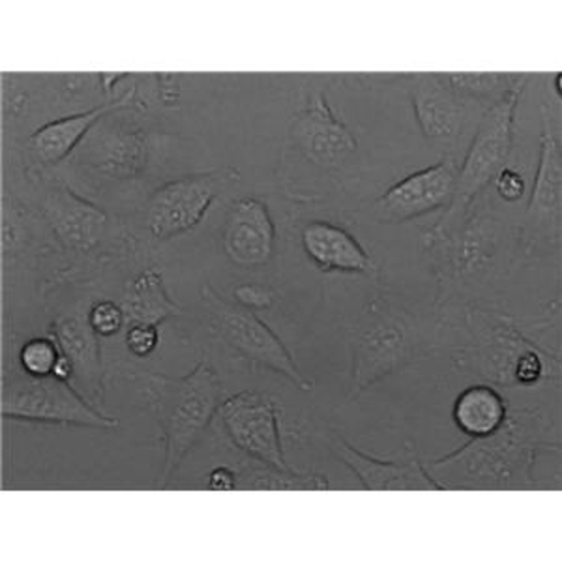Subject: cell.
I'll use <instances>...</instances> for the list:
<instances>
[{"instance_id": "obj_7", "label": "cell", "mask_w": 562, "mask_h": 562, "mask_svg": "<svg viewBox=\"0 0 562 562\" xmlns=\"http://www.w3.org/2000/svg\"><path fill=\"white\" fill-rule=\"evenodd\" d=\"M201 302L205 307L212 333L229 347L237 357L248 360L254 368H267L289 379L302 392H312L315 383L302 373L293 355L278 334L256 312L225 301L211 283L201 288Z\"/></svg>"}, {"instance_id": "obj_5", "label": "cell", "mask_w": 562, "mask_h": 562, "mask_svg": "<svg viewBox=\"0 0 562 562\" xmlns=\"http://www.w3.org/2000/svg\"><path fill=\"white\" fill-rule=\"evenodd\" d=\"M530 76L525 77L506 94L487 105L480 116L476 134L467 150L463 166L458 175V186L452 205L442 214L439 225H452L465 216L467 211L486 192L487 186L493 184L498 171L508 166L512 143H514V124L516 109L524 94L525 85Z\"/></svg>"}, {"instance_id": "obj_22", "label": "cell", "mask_w": 562, "mask_h": 562, "mask_svg": "<svg viewBox=\"0 0 562 562\" xmlns=\"http://www.w3.org/2000/svg\"><path fill=\"white\" fill-rule=\"evenodd\" d=\"M121 306L128 325H160L182 315V306L169 296L164 272L156 267L143 270L126 283Z\"/></svg>"}, {"instance_id": "obj_9", "label": "cell", "mask_w": 562, "mask_h": 562, "mask_svg": "<svg viewBox=\"0 0 562 562\" xmlns=\"http://www.w3.org/2000/svg\"><path fill=\"white\" fill-rule=\"evenodd\" d=\"M2 416L8 420L44 422L58 426L111 431L121 426L115 416L87 402L71 383L13 373L2 386Z\"/></svg>"}, {"instance_id": "obj_6", "label": "cell", "mask_w": 562, "mask_h": 562, "mask_svg": "<svg viewBox=\"0 0 562 562\" xmlns=\"http://www.w3.org/2000/svg\"><path fill=\"white\" fill-rule=\"evenodd\" d=\"M420 349V333L407 312L389 304L371 306L352 336L351 392L347 402L415 362Z\"/></svg>"}, {"instance_id": "obj_10", "label": "cell", "mask_w": 562, "mask_h": 562, "mask_svg": "<svg viewBox=\"0 0 562 562\" xmlns=\"http://www.w3.org/2000/svg\"><path fill=\"white\" fill-rule=\"evenodd\" d=\"M238 182L240 171L229 166L169 180L148 198L145 227L158 240L184 235L198 227L214 201Z\"/></svg>"}, {"instance_id": "obj_17", "label": "cell", "mask_w": 562, "mask_h": 562, "mask_svg": "<svg viewBox=\"0 0 562 562\" xmlns=\"http://www.w3.org/2000/svg\"><path fill=\"white\" fill-rule=\"evenodd\" d=\"M60 351L70 360L71 386L94 407L103 411L102 349L97 333L89 325V312H74L58 317L49 330Z\"/></svg>"}, {"instance_id": "obj_13", "label": "cell", "mask_w": 562, "mask_h": 562, "mask_svg": "<svg viewBox=\"0 0 562 562\" xmlns=\"http://www.w3.org/2000/svg\"><path fill=\"white\" fill-rule=\"evenodd\" d=\"M289 140L312 166L325 171L339 169L358 148L357 137L328 105L323 89L314 90L289 122Z\"/></svg>"}, {"instance_id": "obj_12", "label": "cell", "mask_w": 562, "mask_h": 562, "mask_svg": "<svg viewBox=\"0 0 562 562\" xmlns=\"http://www.w3.org/2000/svg\"><path fill=\"white\" fill-rule=\"evenodd\" d=\"M460 164L452 154L441 161L405 177L378 198L373 216L381 224H403L437 209L452 205Z\"/></svg>"}, {"instance_id": "obj_30", "label": "cell", "mask_w": 562, "mask_h": 562, "mask_svg": "<svg viewBox=\"0 0 562 562\" xmlns=\"http://www.w3.org/2000/svg\"><path fill=\"white\" fill-rule=\"evenodd\" d=\"M233 294L237 304L248 307L251 312L269 310L274 304V291L261 283H240Z\"/></svg>"}, {"instance_id": "obj_14", "label": "cell", "mask_w": 562, "mask_h": 562, "mask_svg": "<svg viewBox=\"0 0 562 562\" xmlns=\"http://www.w3.org/2000/svg\"><path fill=\"white\" fill-rule=\"evenodd\" d=\"M83 143V156L90 169L108 180L139 177L158 148L153 134L126 122L102 124L100 121Z\"/></svg>"}, {"instance_id": "obj_1", "label": "cell", "mask_w": 562, "mask_h": 562, "mask_svg": "<svg viewBox=\"0 0 562 562\" xmlns=\"http://www.w3.org/2000/svg\"><path fill=\"white\" fill-rule=\"evenodd\" d=\"M474 203L460 222L422 231V249L439 285L437 310L454 302L479 304L480 296L495 293L519 251L518 225L493 211L487 199Z\"/></svg>"}, {"instance_id": "obj_32", "label": "cell", "mask_w": 562, "mask_h": 562, "mask_svg": "<svg viewBox=\"0 0 562 562\" xmlns=\"http://www.w3.org/2000/svg\"><path fill=\"white\" fill-rule=\"evenodd\" d=\"M158 81V90H160L161 103L164 105H177L180 97V76H154Z\"/></svg>"}, {"instance_id": "obj_4", "label": "cell", "mask_w": 562, "mask_h": 562, "mask_svg": "<svg viewBox=\"0 0 562 562\" xmlns=\"http://www.w3.org/2000/svg\"><path fill=\"white\" fill-rule=\"evenodd\" d=\"M143 392L164 435V469L156 490H167L171 480L211 426L224 397V383L209 360H201L184 378L164 373L143 375Z\"/></svg>"}, {"instance_id": "obj_31", "label": "cell", "mask_w": 562, "mask_h": 562, "mask_svg": "<svg viewBox=\"0 0 562 562\" xmlns=\"http://www.w3.org/2000/svg\"><path fill=\"white\" fill-rule=\"evenodd\" d=\"M206 486L212 492H235L238 487V474L231 471L229 467H216L209 474Z\"/></svg>"}, {"instance_id": "obj_8", "label": "cell", "mask_w": 562, "mask_h": 562, "mask_svg": "<svg viewBox=\"0 0 562 562\" xmlns=\"http://www.w3.org/2000/svg\"><path fill=\"white\" fill-rule=\"evenodd\" d=\"M519 251L532 259L557 256L562 244V145L559 124L542 108V134L529 205L518 225Z\"/></svg>"}, {"instance_id": "obj_16", "label": "cell", "mask_w": 562, "mask_h": 562, "mask_svg": "<svg viewBox=\"0 0 562 562\" xmlns=\"http://www.w3.org/2000/svg\"><path fill=\"white\" fill-rule=\"evenodd\" d=\"M225 256L240 269H259L276 254V225L261 199L243 198L231 206L222 233Z\"/></svg>"}, {"instance_id": "obj_29", "label": "cell", "mask_w": 562, "mask_h": 562, "mask_svg": "<svg viewBox=\"0 0 562 562\" xmlns=\"http://www.w3.org/2000/svg\"><path fill=\"white\" fill-rule=\"evenodd\" d=\"M493 186H495L498 198L506 201V203H518L527 193V180L516 167H503L493 180Z\"/></svg>"}, {"instance_id": "obj_25", "label": "cell", "mask_w": 562, "mask_h": 562, "mask_svg": "<svg viewBox=\"0 0 562 562\" xmlns=\"http://www.w3.org/2000/svg\"><path fill=\"white\" fill-rule=\"evenodd\" d=\"M246 482H240L238 487L244 490H302V492H325L328 490V480L323 474H285L269 467L262 465V469H254L251 474H243Z\"/></svg>"}, {"instance_id": "obj_23", "label": "cell", "mask_w": 562, "mask_h": 562, "mask_svg": "<svg viewBox=\"0 0 562 562\" xmlns=\"http://www.w3.org/2000/svg\"><path fill=\"white\" fill-rule=\"evenodd\" d=\"M508 411L510 403L501 389L487 383H476L458 394L452 418L458 429L473 439L495 434L505 424Z\"/></svg>"}, {"instance_id": "obj_20", "label": "cell", "mask_w": 562, "mask_h": 562, "mask_svg": "<svg viewBox=\"0 0 562 562\" xmlns=\"http://www.w3.org/2000/svg\"><path fill=\"white\" fill-rule=\"evenodd\" d=\"M42 212L60 244L77 254L97 248L108 227V214L66 186L45 195Z\"/></svg>"}, {"instance_id": "obj_24", "label": "cell", "mask_w": 562, "mask_h": 562, "mask_svg": "<svg viewBox=\"0 0 562 562\" xmlns=\"http://www.w3.org/2000/svg\"><path fill=\"white\" fill-rule=\"evenodd\" d=\"M529 74H442V79L469 102H495Z\"/></svg>"}, {"instance_id": "obj_28", "label": "cell", "mask_w": 562, "mask_h": 562, "mask_svg": "<svg viewBox=\"0 0 562 562\" xmlns=\"http://www.w3.org/2000/svg\"><path fill=\"white\" fill-rule=\"evenodd\" d=\"M124 341L134 357H150L160 346V328L158 325H128Z\"/></svg>"}, {"instance_id": "obj_18", "label": "cell", "mask_w": 562, "mask_h": 562, "mask_svg": "<svg viewBox=\"0 0 562 562\" xmlns=\"http://www.w3.org/2000/svg\"><path fill=\"white\" fill-rule=\"evenodd\" d=\"M330 448L368 492H442L415 456L405 461L378 460L360 452L338 434L330 435Z\"/></svg>"}, {"instance_id": "obj_15", "label": "cell", "mask_w": 562, "mask_h": 562, "mask_svg": "<svg viewBox=\"0 0 562 562\" xmlns=\"http://www.w3.org/2000/svg\"><path fill=\"white\" fill-rule=\"evenodd\" d=\"M411 102L422 135L434 147L445 150L456 147L465 128L471 102L460 97L442 79V74H416L411 76Z\"/></svg>"}, {"instance_id": "obj_2", "label": "cell", "mask_w": 562, "mask_h": 562, "mask_svg": "<svg viewBox=\"0 0 562 562\" xmlns=\"http://www.w3.org/2000/svg\"><path fill=\"white\" fill-rule=\"evenodd\" d=\"M542 452H561L550 418L542 411L510 407L495 434L473 437L426 469L442 492H521L537 490L532 469Z\"/></svg>"}, {"instance_id": "obj_19", "label": "cell", "mask_w": 562, "mask_h": 562, "mask_svg": "<svg viewBox=\"0 0 562 562\" xmlns=\"http://www.w3.org/2000/svg\"><path fill=\"white\" fill-rule=\"evenodd\" d=\"M135 94L137 85L126 90L122 97L113 98L89 111L47 122L26 139V150L42 166H57L58 161L66 160L87 139L98 122L116 109L134 108L135 103H139L135 102Z\"/></svg>"}, {"instance_id": "obj_27", "label": "cell", "mask_w": 562, "mask_h": 562, "mask_svg": "<svg viewBox=\"0 0 562 562\" xmlns=\"http://www.w3.org/2000/svg\"><path fill=\"white\" fill-rule=\"evenodd\" d=\"M126 323V315L121 304L113 301H100L89 310V325L100 338H111L121 333Z\"/></svg>"}, {"instance_id": "obj_3", "label": "cell", "mask_w": 562, "mask_h": 562, "mask_svg": "<svg viewBox=\"0 0 562 562\" xmlns=\"http://www.w3.org/2000/svg\"><path fill=\"white\" fill-rule=\"evenodd\" d=\"M442 310L450 325L461 326L454 360L469 378L503 390L561 381V352L542 336L527 333L516 317L474 302H454Z\"/></svg>"}, {"instance_id": "obj_11", "label": "cell", "mask_w": 562, "mask_h": 562, "mask_svg": "<svg viewBox=\"0 0 562 562\" xmlns=\"http://www.w3.org/2000/svg\"><path fill=\"white\" fill-rule=\"evenodd\" d=\"M217 416L229 441L240 452L280 473H294L281 445L280 407L276 400L244 390L222 402Z\"/></svg>"}, {"instance_id": "obj_21", "label": "cell", "mask_w": 562, "mask_h": 562, "mask_svg": "<svg viewBox=\"0 0 562 562\" xmlns=\"http://www.w3.org/2000/svg\"><path fill=\"white\" fill-rule=\"evenodd\" d=\"M302 249L307 259L325 272L375 274L378 267L362 244L344 227L330 222H310L302 229Z\"/></svg>"}, {"instance_id": "obj_26", "label": "cell", "mask_w": 562, "mask_h": 562, "mask_svg": "<svg viewBox=\"0 0 562 562\" xmlns=\"http://www.w3.org/2000/svg\"><path fill=\"white\" fill-rule=\"evenodd\" d=\"M60 357H63L60 346H58L57 339L49 334L42 338L29 339L25 346L21 347V370L31 378H53Z\"/></svg>"}]
</instances>
